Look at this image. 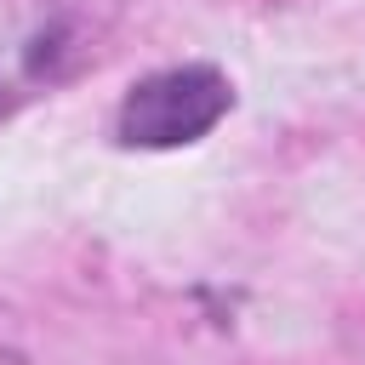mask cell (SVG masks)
Wrapping results in <instances>:
<instances>
[{"mask_svg": "<svg viewBox=\"0 0 365 365\" xmlns=\"http://www.w3.org/2000/svg\"><path fill=\"white\" fill-rule=\"evenodd\" d=\"M228 108H234V86L217 68H205V63L165 68V74H148L125 91L120 143H131V148H182V143H200Z\"/></svg>", "mask_w": 365, "mask_h": 365, "instance_id": "6da1fadb", "label": "cell"}]
</instances>
